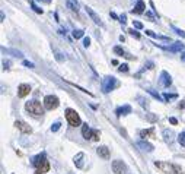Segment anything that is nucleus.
Here are the masks:
<instances>
[{
    "label": "nucleus",
    "mask_w": 185,
    "mask_h": 174,
    "mask_svg": "<svg viewBox=\"0 0 185 174\" xmlns=\"http://www.w3.org/2000/svg\"><path fill=\"white\" fill-rule=\"evenodd\" d=\"M44 108H45V107H44L39 101H37V100L28 101V103L25 104V110L29 111V114H32V116H42V114H44Z\"/></svg>",
    "instance_id": "f257e3e1"
},
{
    "label": "nucleus",
    "mask_w": 185,
    "mask_h": 174,
    "mask_svg": "<svg viewBox=\"0 0 185 174\" xmlns=\"http://www.w3.org/2000/svg\"><path fill=\"white\" fill-rule=\"evenodd\" d=\"M32 164H34V165L37 167V170L41 171L42 174L47 173V171L50 170V162H48V159H47L44 155H38V157H35V158L32 159Z\"/></svg>",
    "instance_id": "f03ea898"
},
{
    "label": "nucleus",
    "mask_w": 185,
    "mask_h": 174,
    "mask_svg": "<svg viewBox=\"0 0 185 174\" xmlns=\"http://www.w3.org/2000/svg\"><path fill=\"white\" fill-rule=\"evenodd\" d=\"M155 165L162 170L163 173H168V174H181V170L179 167L173 165V164H169V162H163V161H156Z\"/></svg>",
    "instance_id": "7ed1b4c3"
},
{
    "label": "nucleus",
    "mask_w": 185,
    "mask_h": 174,
    "mask_svg": "<svg viewBox=\"0 0 185 174\" xmlns=\"http://www.w3.org/2000/svg\"><path fill=\"white\" fill-rule=\"evenodd\" d=\"M66 119H67L69 124H70V126H73V127L80 126V123H82L80 116H79V114H77V111H76V110H73V108H67V110H66Z\"/></svg>",
    "instance_id": "20e7f679"
},
{
    "label": "nucleus",
    "mask_w": 185,
    "mask_h": 174,
    "mask_svg": "<svg viewBox=\"0 0 185 174\" xmlns=\"http://www.w3.org/2000/svg\"><path fill=\"white\" fill-rule=\"evenodd\" d=\"M117 86H118L117 79H115L114 76H107V78L104 79V82H102V91H104L105 94H108V92H111L112 89H115Z\"/></svg>",
    "instance_id": "39448f33"
},
{
    "label": "nucleus",
    "mask_w": 185,
    "mask_h": 174,
    "mask_svg": "<svg viewBox=\"0 0 185 174\" xmlns=\"http://www.w3.org/2000/svg\"><path fill=\"white\" fill-rule=\"evenodd\" d=\"M60 106V100L55 97V95H47L45 98H44V107H45V110H55L57 107Z\"/></svg>",
    "instance_id": "423d86ee"
},
{
    "label": "nucleus",
    "mask_w": 185,
    "mask_h": 174,
    "mask_svg": "<svg viewBox=\"0 0 185 174\" xmlns=\"http://www.w3.org/2000/svg\"><path fill=\"white\" fill-rule=\"evenodd\" d=\"M112 171L115 174H125L127 173V165L123 161L115 159V161H112Z\"/></svg>",
    "instance_id": "0eeeda50"
},
{
    "label": "nucleus",
    "mask_w": 185,
    "mask_h": 174,
    "mask_svg": "<svg viewBox=\"0 0 185 174\" xmlns=\"http://www.w3.org/2000/svg\"><path fill=\"white\" fill-rule=\"evenodd\" d=\"M85 10H86V13L90 16V19L94 21L96 25H99V27H104V22L101 21V18L98 16V13H96L94 9H92V8H89V6H86V8H85Z\"/></svg>",
    "instance_id": "6e6552de"
},
{
    "label": "nucleus",
    "mask_w": 185,
    "mask_h": 174,
    "mask_svg": "<svg viewBox=\"0 0 185 174\" xmlns=\"http://www.w3.org/2000/svg\"><path fill=\"white\" fill-rule=\"evenodd\" d=\"M15 126H16V129H19L22 133H32V129L29 127V124L25 123V122H22V120H16V122H15Z\"/></svg>",
    "instance_id": "1a4fd4ad"
},
{
    "label": "nucleus",
    "mask_w": 185,
    "mask_h": 174,
    "mask_svg": "<svg viewBox=\"0 0 185 174\" xmlns=\"http://www.w3.org/2000/svg\"><path fill=\"white\" fill-rule=\"evenodd\" d=\"M29 92H31V86H29L28 83H21V85H19V88H18V97H19V98L26 97Z\"/></svg>",
    "instance_id": "9d476101"
},
{
    "label": "nucleus",
    "mask_w": 185,
    "mask_h": 174,
    "mask_svg": "<svg viewBox=\"0 0 185 174\" xmlns=\"http://www.w3.org/2000/svg\"><path fill=\"white\" fill-rule=\"evenodd\" d=\"M160 83L165 86V88H169V86H170L172 79H170V76H169L168 72H162V75H160Z\"/></svg>",
    "instance_id": "9b49d317"
},
{
    "label": "nucleus",
    "mask_w": 185,
    "mask_h": 174,
    "mask_svg": "<svg viewBox=\"0 0 185 174\" xmlns=\"http://www.w3.org/2000/svg\"><path fill=\"white\" fill-rule=\"evenodd\" d=\"M66 5H67V8L71 10V12H79L80 10V5H79V2L77 0H66Z\"/></svg>",
    "instance_id": "f8f14e48"
},
{
    "label": "nucleus",
    "mask_w": 185,
    "mask_h": 174,
    "mask_svg": "<svg viewBox=\"0 0 185 174\" xmlns=\"http://www.w3.org/2000/svg\"><path fill=\"white\" fill-rule=\"evenodd\" d=\"M92 133H94V130L89 127L87 123H85V124L82 126V135H83V138H85L86 140H87V139H92Z\"/></svg>",
    "instance_id": "ddd939ff"
},
{
    "label": "nucleus",
    "mask_w": 185,
    "mask_h": 174,
    "mask_svg": "<svg viewBox=\"0 0 185 174\" xmlns=\"http://www.w3.org/2000/svg\"><path fill=\"white\" fill-rule=\"evenodd\" d=\"M96 154H98L101 158H104V159H108V158H109V149H108L107 146H99V148L96 149Z\"/></svg>",
    "instance_id": "4468645a"
},
{
    "label": "nucleus",
    "mask_w": 185,
    "mask_h": 174,
    "mask_svg": "<svg viewBox=\"0 0 185 174\" xmlns=\"http://www.w3.org/2000/svg\"><path fill=\"white\" fill-rule=\"evenodd\" d=\"M131 113V107L130 106H124V107H120L115 110V114L117 116H125V114H130Z\"/></svg>",
    "instance_id": "2eb2a0df"
},
{
    "label": "nucleus",
    "mask_w": 185,
    "mask_h": 174,
    "mask_svg": "<svg viewBox=\"0 0 185 174\" xmlns=\"http://www.w3.org/2000/svg\"><path fill=\"white\" fill-rule=\"evenodd\" d=\"M137 146H139V148H141L143 151H147V152H152V151H153V145H152V143H149V142H144V140L137 142Z\"/></svg>",
    "instance_id": "dca6fc26"
},
{
    "label": "nucleus",
    "mask_w": 185,
    "mask_h": 174,
    "mask_svg": "<svg viewBox=\"0 0 185 174\" xmlns=\"http://www.w3.org/2000/svg\"><path fill=\"white\" fill-rule=\"evenodd\" d=\"M144 9H146V5L143 3V0H137V5L134 6L133 13H143V12H144Z\"/></svg>",
    "instance_id": "f3484780"
},
{
    "label": "nucleus",
    "mask_w": 185,
    "mask_h": 174,
    "mask_svg": "<svg viewBox=\"0 0 185 174\" xmlns=\"http://www.w3.org/2000/svg\"><path fill=\"white\" fill-rule=\"evenodd\" d=\"M168 50H170V51H181V50H184V44L179 43V41H176V43H173L172 45H169Z\"/></svg>",
    "instance_id": "a211bd4d"
},
{
    "label": "nucleus",
    "mask_w": 185,
    "mask_h": 174,
    "mask_svg": "<svg viewBox=\"0 0 185 174\" xmlns=\"http://www.w3.org/2000/svg\"><path fill=\"white\" fill-rule=\"evenodd\" d=\"M140 136L141 138H155V129L152 127V129H149V130H141L140 132Z\"/></svg>",
    "instance_id": "6ab92c4d"
},
{
    "label": "nucleus",
    "mask_w": 185,
    "mask_h": 174,
    "mask_svg": "<svg viewBox=\"0 0 185 174\" xmlns=\"http://www.w3.org/2000/svg\"><path fill=\"white\" fill-rule=\"evenodd\" d=\"M83 152H79L76 157H74V164H76V167H79V168H82L83 167V164H82V159H83Z\"/></svg>",
    "instance_id": "aec40b11"
},
{
    "label": "nucleus",
    "mask_w": 185,
    "mask_h": 174,
    "mask_svg": "<svg viewBox=\"0 0 185 174\" xmlns=\"http://www.w3.org/2000/svg\"><path fill=\"white\" fill-rule=\"evenodd\" d=\"M73 37H74L76 40L82 38V37H83V31H82V29H74V31H73Z\"/></svg>",
    "instance_id": "412c9836"
},
{
    "label": "nucleus",
    "mask_w": 185,
    "mask_h": 174,
    "mask_svg": "<svg viewBox=\"0 0 185 174\" xmlns=\"http://www.w3.org/2000/svg\"><path fill=\"white\" fill-rule=\"evenodd\" d=\"M99 136H101V132L94 129V133H92V140H99Z\"/></svg>",
    "instance_id": "4be33fe9"
},
{
    "label": "nucleus",
    "mask_w": 185,
    "mask_h": 174,
    "mask_svg": "<svg viewBox=\"0 0 185 174\" xmlns=\"http://www.w3.org/2000/svg\"><path fill=\"white\" fill-rule=\"evenodd\" d=\"M178 142H179L182 146H185V132L179 133V136H178Z\"/></svg>",
    "instance_id": "5701e85b"
},
{
    "label": "nucleus",
    "mask_w": 185,
    "mask_h": 174,
    "mask_svg": "<svg viewBox=\"0 0 185 174\" xmlns=\"http://www.w3.org/2000/svg\"><path fill=\"white\" fill-rule=\"evenodd\" d=\"M29 3H31V6H32V9L37 12V13H42V9H39L35 3H34V0H29Z\"/></svg>",
    "instance_id": "b1692460"
},
{
    "label": "nucleus",
    "mask_w": 185,
    "mask_h": 174,
    "mask_svg": "<svg viewBox=\"0 0 185 174\" xmlns=\"http://www.w3.org/2000/svg\"><path fill=\"white\" fill-rule=\"evenodd\" d=\"M3 51H6V53H10V54H15V56H18V57H22V53H19V51H15V50H6V48H2Z\"/></svg>",
    "instance_id": "393cba45"
},
{
    "label": "nucleus",
    "mask_w": 185,
    "mask_h": 174,
    "mask_svg": "<svg viewBox=\"0 0 185 174\" xmlns=\"http://www.w3.org/2000/svg\"><path fill=\"white\" fill-rule=\"evenodd\" d=\"M60 126H61V123H60V122H57V123H54V124L51 126V132H57V130L60 129Z\"/></svg>",
    "instance_id": "a878e982"
},
{
    "label": "nucleus",
    "mask_w": 185,
    "mask_h": 174,
    "mask_svg": "<svg viewBox=\"0 0 185 174\" xmlns=\"http://www.w3.org/2000/svg\"><path fill=\"white\" fill-rule=\"evenodd\" d=\"M147 92H149V94H150V95H153V97H155V98H157V100H160V101H163V100H162V97H160V95H159V94H156V92H155V91H152V89H149V91H147Z\"/></svg>",
    "instance_id": "bb28decb"
},
{
    "label": "nucleus",
    "mask_w": 185,
    "mask_h": 174,
    "mask_svg": "<svg viewBox=\"0 0 185 174\" xmlns=\"http://www.w3.org/2000/svg\"><path fill=\"white\" fill-rule=\"evenodd\" d=\"M114 51H115L117 54H120V56H124V50H123L121 47H114Z\"/></svg>",
    "instance_id": "cd10ccee"
},
{
    "label": "nucleus",
    "mask_w": 185,
    "mask_h": 174,
    "mask_svg": "<svg viewBox=\"0 0 185 174\" xmlns=\"http://www.w3.org/2000/svg\"><path fill=\"white\" fill-rule=\"evenodd\" d=\"M133 25H134L137 29H141V28H143V24H141V22H139V21H134V22H133Z\"/></svg>",
    "instance_id": "c85d7f7f"
},
{
    "label": "nucleus",
    "mask_w": 185,
    "mask_h": 174,
    "mask_svg": "<svg viewBox=\"0 0 185 174\" xmlns=\"http://www.w3.org/2000/svg\"><path fill=\"white\" fill-rule=\"evenodd\" d=\"M128 32H130L131 35H134L136 38H140V34H139L137 31H134V29H128Z\"/></svg>",
    "instance_id": "c756f323"
},
{
    "label": "nucleus",
    "mask_w": 185,
    "mask_h": 174,
    "mask_svg": "<svg viewBox=\"0 0 185 174\" xmlns=\"http://www.w3.org/2000/svg\"><path fill=\"white\" fill-rule=\"evenodd\" d=\"M83 45H85V47H89V45H90V38H89V37H86V38L83 40Z\"/></svg>",
    "instance_id": "7c9ffc66"
},
{
    "label": "nucleus",
    "mask_w": 185,
    "mask_h": 174,
    "mask_svg": "<svg viewBox=\"0 0 185 174\" xmlns=\"http://www.w3.org/2000/svg\"><path fill=\"white\" fill-rule=\"evenodd\" d=\"M118 69H120V72H128V66L127 64H121Z\"/></svg>",
    "instance_id": "2f4dec72"
},
{
    "label": "nucleus",
    "mask_w": 185,
    "mask_h": 174,
    "mask_svg": "<svg viewBox=\"0 0 185 174\" xmlns=\"http://www.w3.org/2000/svg\"><path fill=\"white\" fill-rule=\"evenodd\" d=\"M24 66H28V67H31V69H32V67H35V66H34V63H31V61H28V60H24Z\"/></svg>",
    "instance_id": "473e14b6"
},
{
    "label": "nucleus",
    "mask_w": 185,
    "mask_h": 174,
    "mask_svg": "<svg viewBox=\"0 0 185 174\" xmlns=\"http://www.w3.org/2000/svg\"><path fill=\"white\" fill-rule=\"evenodd\" d=\"M175 31H176V34H178V35H181V37H185V32H184V31H181V29H176V28H175Z\"/></svg>",
    "instance_id": "72a5a7b5"
},
{
    "label": "nucleus",
    "mask_w": 185,
    "mask_h": 174,
    "mask_svg": "<svg viewBox=\"0 0 185 174\" xmlns=\"http://www.w3.org/2000/svg\"><path fill=\"white\" fill-rule=\"evenodd\" d=\"M55 59H57L58 61H63V57H61V54H60V53H55Z\"/></svg>",
    "instance_id": "f704fd0d"
},
{
    "label": "nucleus",
    "mask_w": 185,
    "mask_h": 174,
    "mask_svg": "<svg viewBox=\"0 0 185 174\" xmlns=\"http://www.w3.org/2000/svg\"><path fill=\"white\" fill-rule=\"evenodd\" d=\"M120 19H121V24H125V22H127V21H125V15H121Z\"/></svg>",
    "instance_id": "c9c22d12"
},
{
    "label": "nucleus",
    "mask_w": 185,
    "mask_h": 174,
    "mask_svg": "<svg viewBox=\"0 0 185 174\" xmlns=\"http://www.w3.org/2000/svg\"><path fill=\"white\" fill-rule=\"evenodd\" d=\"M146 66H147V69H153V63H152V61L146 63Z\"/></svg>",
    "instance_id": "e433bc0d"
},
{
    "label": "nucleus",
    "mask_w": 185,
    "mask_h": 174,
    "mask_svg": "<svg viewBox=\"0 0 185 174\" xmlns=\"http://www.w3.org/2000/svg\"><path fill=\"white\" fill-rule=\"evenodd\" d=\"M169 122H170L172 124H176V123H178V122H176V119H173V117H170V119H169Z\"/></svg>",
    "instance_id": "4c0bfd02"
},
{
    "label": "nucleus",
    "mask_w": 185,
    "mask_h": 174,
    "mask_svg": "<svg viewBox=\"0 0 185 174\" xmlns=\"http://www.w3.org/2000/svg\"><path fill=\"white\" fill-rule=\"evenodd\" d=\"M179 108H185V101H182V103L179 104Z\"/></svg>",
    "instance_id": "58836bf2"
},
{
    "label": "nucleus",
    "mask_w": 185,
    "mask_h": 174,
    "mask_svg": "<svg viewBox=\"0 0 185 174\" xmlns=\"http://www.w3.org/2000/svg\"><path fill=\"white\" fill-rule=\"evenodd\" d=\"M39 2H44V3H47V5H50V3H51V0H39Z\"/></svg>",
    "instance_id": "ea45409f"
},
{
    "label": "nucleus",
    "mask_w": 185,
    "mask_h": 174,
    "mask_svg": "<svg viewBox=\"0 0 185 174\" xmlns=\"http://www.w3.org/2000/svg\"><path fill=\"white\" fill-rule=\"evenodd\" d=\"M181 60H182V61H185V51L182 53V56H181Z\"/></svg>",
    "instance_id": "a19ab883"
}]
</instances>
